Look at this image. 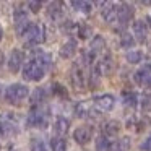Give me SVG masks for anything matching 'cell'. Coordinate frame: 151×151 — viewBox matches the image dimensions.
<instances>
[{
    "instance_id": "obj_3",
    "label": "cell",
    "mask_w": 151,
    "mask_h": 151,
    "mask_svg": "<svg viewBox=\"0 0 151 151\" xmlns=\"http://www.w3.org/2000/svg\"><path fill=\"white\" fill-rule=\"evenodd\" d=\"M28 94H29L28 86L20 85V83L7 86V91H5V98H7V101L10 102V104H20Z\"/></svg>"
},
{
    "instance_id": "obj_30",
    "label": "cell",
    "mask_w": 151,
    "mask_h": 151,
    "mask_svg": "<svg viewBox=\"0 0 151 151\" xmlns=\"http://www.w3.org/2000/svg\"><path fill=\"white\" fill-rule=\"evenodd\" d=\"M137 101H138V96L135 94L133 91H130V93H124V104L127 106V107L133 109L135 106H137Z\"/></svg>"
},
{
    "instance_id": "obj_24",
    "label": "cell",
    "mask_w": 151,
    "mask_h": 151,
    "mask_svg": "<svg viewBox=\"0 0 151 151\" xmlns=\"http://www.w3.org/2000/svg\"><path fill=\"white\" fill-rule=\"evenodd\" d=\"M70 5L76 12H81V13H91V10H93V4L91 2H86V0H72Z\"/></svg>"
},
{
    "instance_id": "obj_29",
    "label": "cell",
    "mask_w": 151,
    "mask_h": 151,
    "mask_svg": "<svg viewBox=\"0 0 151 151\" xmlns=\"http://www.w3.org/2000/svg\"><path fill=\"white\" fill-rule=\"evenodd\" d=\"M76 33H78L80 39H88V37L93 34V29H91V26L81 23V24H78V26H76Z\"/></svg>"
},
{
    "instance_id": "obj_40",
    "label": "cell",
    "mask_w": 151,
    "mask_h": 151,
    "mask_svg": "<svg viewBox=\"0 0 151 151\" xmlns=\"http://www.w3.org/2000/svg\"><path fill=\"white\" fill-rule=\"evenodd\" d=\"M0 86H2V85H0ZM0 94H2V88H0Z\"/></svg>"
},
{
    "instance_id": "obj_14",
    "label": "cell",
    "mask_w": 151,
    "mask_h": 151,
    "mask_svg": "<svg viewBox=\"0 0 151 151\" xmlns=\"http://www.w3.org/2000/svg\"><path fill=\"white\" fill-rule=\"evenodd\" d=\"M76 47H78V42H76V39L72 37V39H68L62 47H60L59 55L62 57V59H72V57L76 54Z\"/></svg>"
},
{
    "instance_id": "obj_27",
    "label": "cell",
    "mask_w": 151,
    "mask_h": 151,
    "mask_svg": "<svg viewBox=\"0 0 151 151\" xmlns=\"http://www.w3.org/2000/svg\"><path fill=\"white\" fill-rule=\"evenodd\" d=\"M120 46L124 47V49H130V47L135 46V37L132 36L130 33H122L120 34Z\"/></svg>"
},
{
    "instance_id": "obj_33",
    "label": "cell",
    "mask_w": 151,
    "mask_h": 151,
    "mask_svg": "<svg viewBox=\"0 0 151 151\" xmlns=\"http://www.w3.org/2000/svg\"><path fill=\"white\" fill-rule=\"evenodd\" d=\"M141 111L143 112H151V93L141 96Z\"/></svg>"
},
{
    "instance_id": "obj_37",
    "label": "cell",
    "mask_w": 151,
    "mask_h": 151,
    "mask_svg": "<svg viewBox=\"0 0 151 151\" xmlns=\"http://www.w3.org/2000/svg\"><path fill=\"white\" fill-rule=\"evenodd\" d=\"M141 5H145V7H150L151 5V0H143V2H140Z\"/></svg>"
},
{
    "instance_id": "obj_39",
    "label": "cell",
    "mask_w": 151,
    "mask_h": 151,
    "mask_svg": "<svg viewBox=\"0 0 151 151\" xmlns=\"http://www.w3.org/2000/svg\"><path fill=\"white\" fill-rule=\"evenodd\" d=\"M148 26H151V17H148Z\"/></svg>"
},
{
    "instance_id": "obj_21",
    "label": "cell",
    "mask_w": 151,
    "mask_h": 151,
    "mask_svg": "<svg viewBox=\"0 0 151 151\" xmlns=\"http://www.w3.org/2000/svg\"><path fill=\"white\" fill-rule=\"evenodd\" d=\"M93 109H91V104L89 102H78V104L75 106V114L78 115V117L85 119V117H91L93 115Z\"/></svg>"
},
{
    "instance_id": "obj_34",
    "label": "cell",
    "mask_w": 151,
    "mask_h": 151,
    "mask_svg": "<svg viewBox=\"0 0 151 151\" xmlns=\"http://www.w3.org/2000/svg\"><path fill=\"white\" fill-rule=\"evenodd\" d=\"M41 7H42V2H41V0H29V2H28V8H29L33 13H39Z\"/></svg>"
},
{
    "instance_id": "obj_19",
    "label": "cell",
    "mask_w": 151,
    "mask_h": 151,
    "mask_svg": "<svg viewBox=\"0 0 151 151\" xmlns=\"http://www.w3.org/2000/svg\"><path fill=\"white\" fill-rule=\"evenodd\" d=\"M120 132V122L117 120H107L102 125V135L104 137H117Z\"/></svg>"
},
{
    "instance_id": "obj_23",
    "label": "cell",
    "mask_w": 151,
    "mask_h": 151,
    "mask_svg": "<svg viewBox=\"0 0 151 151\" xmlns=\"http://www.w3.org/2000/svg\"><path fill=\"white\" fill-rule=\"evenodd\" d=\"M128 148H130V138L122 137V138H119L117 141L111 143L109 151H128Z\"/></svg>"
},
{
    "instance_id": "obj_26",
    "label": "cell",
    "mask_w": 151,
    "mask_h": 151,
    "mask_svg": "<svg viewBox=\"0 0 151 151\" xmlns=\"http://www.w3.org/2000/svg\"><path fill=\"white\" fill-rule=\"evenodd\" d=\"M44 98H46V89L44 88H36L31 96V104L33 106H37V104H42L44 102Z\"/></svg>"
},
{
    "instance_id": "obj_28",
    "label": "cell",
    "mask_w": 151,
    "mask_h": 151,
    "mask_svg": "<svg viewBox=\"0 0 151 151\" xmlns=\"http://www.w3.org/2000/svg\"><path fill=\"white\" fill-rule=\"evenodd\" d=\"M109 148H111V141L107 140V137L99 135L96 138V151H109Z\"/></svg>"
},
{
    "instance_id": "obj_12",
    "label": "cell",
    "mask_w": 151,
    "mask_h": 151,
    "mask_svg": "<svg viewBox=\"0 0 151 151\" xmlns=\"http://www.w3.org/2000/svg\"><path fill=\"white\" fill-rule=\"evenodd\" d=\"M23 60H24V54L20 49H13L10 54V59H8V70L12 73H18L21 65H23Z\"/></svg>"
},
{
    "instance_id": "obj_8",
    "label": "cell",
    "mask_w": 151,
    "mask_h": 151,
    "mask_svg": "<svg viewBox=\"0 0 151 151\" xmlns=\"http://www.w3.org/2000/svg\"><path fill=\"white\" fill-rule=\"evenodd\" d=\"M135 15V8L133 5L127 4V2H124V4L119 5V13H117V21L122 24V28H125L128 24V21L133 18Z\"/></svg>"
},
{
    "instance_id": "obj_15",
    "label": "cell",
    "mask_w": 151,
    "mask_h": 151,
    "mask_svg": "<svg viewBox=\"0 0 151 151\" xmlns=\"http://www.w3.org/2000/svg\"><path fill=\"white\" fill-rule=\"evenodd\" d=\"M96 70L99 72V75H111L112 70H114V60H112V57L109 55V54L106 57H102V59L96 63Z\"/></svg>"
},
{
    "instance_id": "obj_25",
    "label": "cell",
    "mask_w": 151,
    "mask_h": 151,
    "mask_svg": "<svg viewBox=\"0 0 151 151\" xmlns=\"http://www.w3.org/2000/svg\"><path fill=\"white\" fill-rule=\"evenodd\" d=\"M50 148H52V151H67V141L60 137H52L50 138Z\"/></svg>"
},
{
    "instance_id": "obj_38",
    "label": "cell",
    "mask_w": 151,
    "mask_h": 151,
    "mask_svg": "<svg viewBox=\"0 0 151 151\" xmlns=\"http://www.w3.org/2000/svg\"><path fill=\"white\" fill-rule=\"evenodd\" d=\"M2 37H4V28H2V24H0V41H2Z\"/></svg>"
},
{
    "instance_id": "obj_2",
    "label": "cell",
    "mask_w": 151,
    "mask_h": 151,
    "mask_svg": "<svg viewBox=\"0 0 151 151\" xmlns=\"http://www.w3.org/2000/svg\"><path fill=\"white\" fill-rule=\"evenodd\" d=\"M86 63H89L88 55H83V59L73 63L72 70H70V81L78 91H83L86 86V70H85Z\"/></svg>"
},
{
    "instance_id": "obj_11",
    "label": "cell",
    "mask_w": 151,
    "mask_h": 151,
    "mask_svg": "<svg viewBox=\"0 0 151 151\" xmlns=\"http://www.w3.org/2000/svg\"><path fill=\"white\" fill-rule=\"evenodd\" d=\"M106 50V41L102 36H94V39L91 41V46H89V54H88V60L89 63L94 60V57H98L99 54H102Z\"/></svg>"
},
{
    "instance_id": "obj_7",
    "label": "cell",
    "mask_w": 151,
    "mask_h": 151,
    "mask_svg": "<svg viewBox=\"0 0 151 151\" xmlns=\"http://www.w3.org/2000/svg\"><path fill=\"white\" fill-rule=\"evenodd\" d=\"M93 133H94V128L93 125H80L75 132H73V138L78 145H88L93 138Z\"/></svg>"
},
{
    "instance_id": "obj_36",
    "label": "cell",
    "mask_w": 151,
    "mask_h": 151,
    "mask_svg": "<svg viewBox=\"0 0 151 151\" xmlns=\"http://www.w3.org/2000/svg\"><path fill=\"white\" fill-rule=\"evenodd\" d=\"M4 62H5V55H4V52L0 50V70H2V67H4Z\"/></svg>"
},
{
    "instance_id": "obj_31",
    "label": "cell",
    "mask_w": 151,
    "mask_h": 151,
    "mask_svg": "<svg viewBox=\"0 0 151 151\" xmlns=\"http://www.w3.org/2000/svg\"><path fill=\"white\" fill-rule=\"evenodd\" d=\"M31 151H47L46 145H44V141L41 140V138L34 137L33 140H31Z\"/></svg>"
},
{
    "instance_id": "obj_4",
    "label": "cell",
    "mask_w": 151,
    "mask_h": 151,
    "mask_svg": "<svg viewBox=\"0 0 151 151\" xmlns=\"http://www.w3.org/2000/svg\"><path fill=\"white\" fill-rule=\"evenodd\" d=\"M44 73H46V68H44L42 65H39V63L33 59L24 65L23 78L26 80V81H39V80L44 78Z\"/></svg>"
},
{
    "instance_id": "obj_22",
    "label": "cell",
    "mask_w": 151,
    "mask_h": 151,
    "mask_svg": "<svg viewBox=\"0 0 151 151\" xmlns=\"http://www.w3.org/2000/svg\"><path fill=\"white\" fill-rule=\"evenodd\" d=\"M50 91H52V96H55V98L68 99V91H67V88L59 81H54L52 85H50Z\"/></svg>"
},
{
    "instance_id": "obj_35",
    "label": "cell",
    "mask_w": 151,
    "mask_h": 151,
    "mask_svg": "<svg viewBox=\"0 0 151 151\" xmlns=\"http://www.w3.org/2000/svg\"><path fill=\"white\" fill-rule=\"evenodd\" d=\"M140 150L141 151H151V137H148L146 140L140 145Z\"/></svg>"
},
{
    "instance_id": "obj_20",
    "label": "cell",
    "mask_w": 151,
    "mask_h": 151,
    "mask_svg": "<svg viewBox=\"0 0 151 151\" xmlns=\"http://www.w3.org/2000/svg\"><path fill=\"white\" fill-rule=\"evenodd\" d=\"M68 125H70L68 119H65V117H57L55 122H54V132H55V133L59 135L60 138H62L63 135L68 132Z\"/></svg>"
},
{
    "instance_id": "obj_1",
    "label": "cell",
    "mask_w": 151,
    "mask_h": 151,
    "mask_svg": "<svg viewBox=\"0 0 151 151\" xmlns=\"http://www.w3.org/2000/svg\"><path fill=\"white\" fill-rule=\"evenodd\" d=\"M26 124L29 127L46 128L47 124H49V107L44 102L42 104H37V106H33L26 115Z\"/></svg>"
},
{
    "instance_id": "obj_10",
    "label": "cell",
    "mask_w": 151,
    "mask_h": 151,
    "mask_svg": "<svg viewBox=\"0 0 151 151\" xmlns=\"http://www.w3.org/2000/svg\"><path fill=\"white\" fill-rule=\"evenodd\" d=\"M135 81L140 86L150 88L151 86V63H146V65H143L140 70L135 72Z\"/></svg>"
},
{
    "instance_id": "obj_17",
    "label": "cell",
    "mask_w": 151,
    "mask_h": 151,
    "mask_svg": "<svg viewBox=\"0 0 151 151\" xmlns=\"http://www.w3.org/2000/svg\"><path fill=\"white\" fill-rule=\"evenodd\" d=\"M63 4L62 2H50L49 8H47V17L52 18L54 21H59L63 17Z\"/></svg>"
},
{
    "instance_id": "obj_5",
    "label": "cell",
    "mask_w": 151,
    "mask_h": 151,
    "mask_svg": "<svg viewBox=\"0 0 151 151\" xmlns=\"http://www.w3.org/2000/svg\"><path fill=\"white\" fill-rule=\"evenodd\" d=\"M13 21H15V29H17V33L20 36H23L26 28L29 26L26 8H21L20 5H17V8L13 10Z\"/></svg>"
},
{
    "instance_id": "obj_32",
    "label": "cell",
    "mask_w": 151,
    "mask_h": 151,
    "mask_svg": "<svg viewBox=\"0 0 151 151\" xmlns=\"http://www.w3.org/2000/svg\"><path fill=\"white\" fill-rule=\"evenodd\" d=\"M141 59H143V54H141L140 50H130V52L127 54V62L128 63H138Z\"/></svg>"
},
{
    "instance_id": "obj_18",
    "label": "cell",
    "mask_w": 151,
    "mask_h": 151,
    "mask_svg": "<svg viewBox=\"0 0 151 151\" xmlns=\"http://www.w3.org/2000/svg\"><path fill=\"white\" fill-rule=\"evenodd\" d=\"M34 60L44 68H49L52 65V55L49 52H44L42 49H34Z\"/></svg>"
},
{
    "instance_id": "obj_9",
    "label": "cell",
    "mask_w": 151,
    "mask_h": 151,
    "mask_svg": "<svg viewBox=\"0 0 151 151\" xmlns=\"http://www.w3.org/2000/svg\"><path fill=\"white\" fill-rule=\"evenodd\" d=\"M115 104V98L112 94H101L94 98V107L101 112H107L114 107Z\"/></svg>"
},
{
    "instance_id": "obj_16",
    "label": "cell",
    "mask_w": 151,
    "mask_h": 151,
    "mask_svg": "<svg viewBox=\"0 0 151 151\" xmlns=\"http://www.w3.org/2000/svg\"><path fill=\"white\" fill-rule=\"evenodd\" d=\"M146 34H148V24L143 20H137L133 21V36L137 37L138 42L143 44L146 41Z\"/></svg>"
},
{
    "instance_id": "obj_13",
    "label": "cell",
    "mask_w": 151,
    "mask_h": 151,
    "mask_svg": "<svg viewBox=\"0 0 151 151\" xmlns=\"http://www.w3.org/2000/svg\"><path fill=\"white\" fill-rule=\"evenodd\" d=\"M102 18H104V21H107V23H114V21H117V13H119V5H114L111 4V2H107V4H102Z\"/></svg>"
},
{
    "instance_id": "obj_6",
    "label": "cell",
    "mask_w": 151,
    "mask_h": 151,
    "mask_svg": "<svg viewBox=\"0 0 151 151\" xmlns=\"http://www.w3.org/2000/svg\"><path fill=\"white\" fill-rule=\"evenodd\" d=\"M23 36L26 37V42L29 46H37L44 41V31L37 23H29V26L26 28Z\"/></svg>"
}]
</instances>
